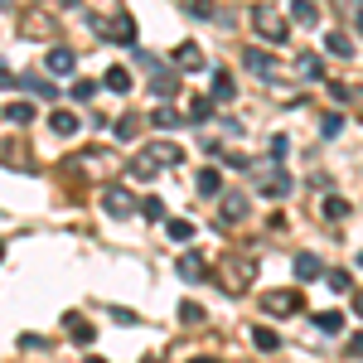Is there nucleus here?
Instances as JSON below:
<instances>
[{"label": "nucleus", "instance_id": "obj_1", "mask_svg": "<svg viewBox=\"0 0 363 363\" xmlns=\"http://www.w3.org/2000/svg\"><path fill=\"white\" fill-rule=\"evenodd\" d=\"M213 272H218V286L228 296H247L252 281H257V257L252 252H223Z\"/></svg>", "mask_w": 363, "mask_h": 363}, {"label": "nucleus", "instance_id": "obj_2", "mask_svg": "<svg viewBox=\"0 0 363 363\" xmlns=\"http://www.w3.org/2000/svg\"><path fill=\"white\" fill-rule=\"evenodd\" d=\"M252 34L267 39V44H281V39L291 34V20L281 15L277 5H257V10H252Z\"/></svg>", "mask_w": 363, "mask_h": 363}, {"label": "nucleus", "instance_id": "obj_3", "mask_svg": "<svg viewBox=\"0 0 363 363\" xmlns=\"http://www.w3.org/2000/svg\"><path fill=\"white\" fill-rule=\"evenodd\" d=\"M15 29H20V39H58V15L54 10H20Z\"/></svg>", "mask_w": 363, "mask_h": 363}, {"label": "nucleus", "instance_id": "obj_4", "mask_svg": "<svg viewBox=\"0 0 363 363\" xmlns=\"http://www.w3.org/2000/svg\"><path fill=\"white\" fill-rule=\"evenodd\" d=\"M262 310H267V315H301V310H306V291H301V286L262 291Z\"/></svg>", "mask_w": 363, "mask_h": 363}, {"label": "nucleus", "instance_id": "obj_5", "mask_svg": "<svg viewBox=\"0 0 363 363\" xmlns=\"http://www.w3.org/2000/svg\"><path fill=\"white\" fill-rule=\"evenodd\" d=\"M92 34L107 39V44H136V20L131 15H107V20H92Z\"/></svg>", "mask_w": 363, "mask_h": 363}, {"label": "nucleus", "instance_id": "obj_6", "mask_svg": "<svg viewBox=\"0 0 363 363\" xmlns=\"http://www.w3.org/2000/svg\"><path fill=\"white\" fill-rule=\"evenodd\" d=\"M140 150H145L160 169H179L184 165V145H179V140H150V145H140Z\"/></svg>", "mask_w": 363, "mask_h": 363}, {"label": "nucleus", "instance_id": "obj_7", "mask_svg": "<svg viewBox=\"0 0 363 363\" xmlns=\"http://www.w3.org/2000/svg\"><path fill=\"white\" fill-rule=\"evenodd\" d=\"M174 272H179L184 281H203V277H213V267H208V257H203L199 247H184V252H179V262H174Z\"/></svg>", "mask_w": 363, "mask_h": 363}, {"label": "nucleus", "instance_id": "obj_8", "mask_svg": "<svg viewBox=\"0 0 363 363\" xmlns=\"http://www.w3.org/2000/svg\"><path fill=\"white\" fill-rule=\"evenodd\" d=\"M102 208H107V218H131L140 203L131 199V189H121V184H112V189H102Z\"/></svg>", "mask_w": 363, "mask_h": 363}, {"label": "nucleus", "instance_id": "obj_9", "mask_svg": "<svg viewBox=\"0 0 363 363\" xmlns=\"http://www.w3.org/2000/svg\"><path fill=\"white\" fill-rule=\"evenodd\" d=\"M291 189H296V184H291V174H286V169H267V174H257V194H267V199H286Z\"/></svg>", "mask_w": 363, "mask_h": 363}, {"label": "nucleus", "instance_id": "obj_10", "mask_svg": "<svg viewBox=\"0 0 363 363\" xmlns=\"http://www.w3.org/2000/svg\"><path fill=\"white\" fill-rule=\"evenodd\" d=\"M68 169H92V174H112V169H116V155H112V150H83V155H78V160H73Z\"/></svg>", "mask_w": 363, "mask_h": 363}, {"label": "nucleus", "instance_id": "obj_11", "mask_svg": "<svg viewBox=\"0 0 363 363\" xmlns=\"http://www.w3.org/2000/svg\"><path fill=\"white\" fill-rule=\"evenodd\" d=\"M44 68H49L54 78H73V73H78V54H73V49H63V44H54V54L44 58Z\"/></svg>", "mask_w": 363, "mask_h": 363}, {"label": "nucleus", "instance_id": "obj_12", "mask_svg": "<svg viewBox=\"0 0 363 363\" xmlns=\"http://www.w3.org/2000/svg\"><path fill=\"white\" fill-rule=\"evenodd\" d=\"M218 218L223 223H242L247 218V194H238V189L233 194H218Z\"/></svg>", "mask_w": 363, "mask_h": 363}, {"label": "nucleus", "instance_id": "obj_13", "mask_svg": "<svg viewBox=\"0 0 363 363\" xmlns=\"http://www.w3.org/2000/svg\"><path fill=\"white\" fill-rule=\"evenodd\" d=\"M174 68H184V73H199V68H203V49H199L194 39H184V44L174 49Z\"/></svg>", "mask_w": 363, "mask_h": 363}, {"label": "nucleus", "instance_id": "obj_14", "mask_svg": "<svg viewBox=\"0 0 363 363\" xmlns=\"http://www.w3.org/2000/svg\"><path fill=\"white\" fill-rule=\"evenodd\" d=\"M296 281H315V277H325V262L315 257V252H296Z\"/></svg>", "mask_w": 363, "mask_h": 363}, {"label": "nucleus", "instance_id": "obj_15", "mask_svg": "<svg viewBox=\"0 0 363 363\" xmlns=\"http://www.w3.org/2000/svg\"><path fill=\"white\" fill-rule=\"evenodd\" d=\"M184 116H189V112H179V107H174V102H160V107H155V116H150V121H155V126H160V131H179V126H184Z\"/></svg>", "mask_w": 363, "mask_h": 363}, {"label": "nucleus", "instance_id": "obj_16", "mask_svg": "<svg viewBox=\"0 0 363 363\" xmlns=\"http://www.w3.org/2000/svg\"><path fill=\"white\" fill-rule=\"evenodd\" d=\"M63 330H68V339H73V344H92V325H87L78 310H68V315H63Z\"/></svg>", "mask_w": 363, "mask_h": 363}, {"label": "nucleus", "instance_id": "obj_17", "mask_svg": "<svg viewBox=\"0 0 363 363\" xmlns=\"http://www.w3.org/2000/svg\"><path fill=\"white\" fill-rule=\"evenodd\" d=\"M325 54L330 58H354V39H349L344 29H330V34H325Z\"/></svg>", "mask_w": 363, "mask_h": 363}, {"label": "nucleus", "instance_id": "obj_18", "mask_svg": "<svg viewBox=\"0 0 363 363\" xmlns=\"http://www.w3.org/2000/svg\"><path fill=\"white\" fill-rule=\"evenodd\" d=\"M126 174H131V179H140V184H150V179L160 174V165H155V160H150L145 150H136V160L126 165Z\"/></svg>", "mask_w": 363, "mask_h": 363}, {"label": "nucleus", "instance_id": "obj_19", "mask_svg": "<svg viewBox=\"0 0 363 363\" xmlns=\"http://www.w3.org/2000/svg\"><path fill=\"white\" fill-rule=\"evenodd\" d=\"M291 20L306 25V29H315L320 25V5H315V0H291Z\"/></svg>", "mask_w": 363, "mask_h": 363}, {"label": "nucleus", "instance_id": "obj_20", "mask_svg": "<svg viewBox=\"0 0 363 363\" xmlns=\"http://www.w3.org/2000/svg\"><path fill=\"white\" fill-rule=\"evenodd\" d=\"M242 63H247L252 73H262V78H277V63H272V58L262 54V49H252V44L242 49Z\"/></svg>", "mask_w": 363, "mask_h": 363}, {"label": "nucleus", "instance_id": "obj_21", "mask_svg": "<svg viewBox=\"0 0 363 363\" xmlns=\"http://www.w3.org/2000/svg\"><path fill=\"white\" fill-rule=\"evenodd\" d=\"M49 131H58V136H78V116L68 112V107H54V112H49Z\"/></svg>", "mask_w": 363, "mask_h": 363}, {"label": "nucleus", "instance_id": "obj_22", "mask_svg": "<svg viewBox=\"0 0 363 363\" xmlns=\"http://www.w3.org/2000/svg\"><path fill=\"white\" fill-rule=\"evenodd\" d=\"M320 213H325L330 223H344V218H349V199H339V194H325V199H320Z\"/></svg>", "mask_w": 363, "mask_h": 363}, {"label": "nucleus", "instance_id": "obj_23", "mask_svg": "<svg viewBox=\"0 0 363 363\" xmlns=\"http://www.w3.org/2000/svg\"><path fill=\"white\" fill-rule=\"evenodd\" d=\"M102 87H107V92H131V73L116 63V68H107V73H102Z\"/></svg>", "mask_w": 363, "mask_h": 363}, {"label": "nucleus", "instance_id": "obj_24", "mask_svg": "<svg viewBox=\"0 0 363 363\" xmlns=\"http://www.w3.org/2000/svg\"><path fill=\"white\" fill-rule=\"evenodd\" d=\"M233 97H238L233 73H223V68H218V73H213V102H233Z\"/></svg>", "mask_w": 363, "mask_h": 363}, {"label": "nucleus", "instance_id": "obj_25", "mask_svg": "<svg viewBox=\"0 0 363 363\" xmlns=\"http://www.w3.org/2000/svg\"><path fill=\"white\" fill-rule=\"evenodd\" d=\"M213 107H218V102H213V92H199L194 102H189V121H208Z\"/></svg>", "mask_w": 363, "mask_h": 363}, {"label": "nucleus", "instance_id": "obj_26", "mask_svg": "<svg viewBox=\"0 0 363 363\" xmlns=\"http://www.w3.org/2000/svg\"><path fill=\"white\" fill-rule=\"evenodd\" d=\"M315 330H320V335H339V330H344V315H339V310H320V315H315Z\"/></svg>", "mask_w": 363, "mask_h": 363}, {"label": "nucleus", "instance_id": "obj_27", "mask_svg": "<svg viewBox=\"0 0 363 363\" xmlns=\"http://www.w3.org/2000/svg\"><path fill=\"white\" fill-rule=\"evenodd\" d=\"M199 194H223V174L208 165V169H199Z\"/></svg>", "mask_w": 363, "mask_h": 363}, {"label": "nucleus", "instance_id": "obj_28", "mask_svg": "<svg viewBox=\"0 0 363 363\" xmlns=\"http://www.w3.org/2000/svg\"><path fill=\"white\" fill-rule=\"evenodd\" d=\"M252 344H257L262 354H272V349H281V335H277V330H267V325H257V330H252Z\"/></svg>", "mask_w": 363, "mask_h": 363}, {"label": "nucleus", "instance_id": "obj_29", "mask_svg": "<svg viewBox=\"0 0 363 363\" xmlns=\"http://www.w3.org/2000/svg\"><path fill=\"white\" fill-rule=\"evenodd\" d=\"M5 121H10V126H29V121H34V107H29V102H10V107H5Z\"/></svg>", "mask_w": 363, "mask_h": 363}, {"label": "nucleus", "instance_id": "obj_30", "mask_svg": "<svg viewBox=\"0 0 363 363\" xmlns=\"http://www.w3.org/2000/svg\"><path fill=\"white\" fill-rule=\"evenodd\" d=\"M165 233L174 238V242H189V238H194V223H189V218H169Z\"/></svg>", "mask_w": 363, "mask_h": 363}, {"label": "nucleus", "instance_id": "obj_31", "mask_svg": "<svg viewBox=\"0 0 363 363\" xmlns=\"http://www.w3.org/2000/svg\"><path fill=\"white\" fill-rule=\"evenodd\" d=\"M140 218H150V223H165V203H160V199H140Z\"/></svg>", "mask_w": 363, "mask_h": 363}, {"label": "nucleus", "instance_id": "obj_32", "mask_svg": "<svg viewBox=\"0 0 363 363\" xmlns=\"http://www.w3.org/2000/svg\"><path fill=\"white\" fill-rule=\"evenodd\" d=\"M136 131H140V116L136 112H126L121 121H116V136H121V140H136Z\"/></svg>", "mask_w": 363, "mask_h": 363}, {"label": "nucleus", "instance_id": "obj_33", "mask_svg": "<svg viewBox=\"0 0 363 363\" xmlns=\"http://www.w3.org/2000/svg\"><path fill=\"white\" fill-rule=\"evenodd\" d=\"M68 97H73V102H92V97H97V83H92V78H78Z\"/></svg>", "mask_w": 363, "mask_h": 363}, {"label": "nucleus", "instance_id": "obj_34", "mask_svg": "<svg viewBox=\"0 0 363 363\" xmlns=\"http://www.w3.org/2000/svg\"><path fill=\"white\" fill-rule=\"evenodd\" d=\"M184 10L194 15V20H213L218 10H213V0H184Z\"/></svg>", "mask_w": 363, "mask_h": 363}, {"label": "nucleus", "instance_id": "obj_35", "mask_svg": "<svg viewBox=\"0 0 363 363\" xmlns=\"http://www.w3.org/2000/svg\"><path fill=\"white\" fill-rule=\"evenodd\" d=\"M339 131H344V116H339V112H330L325 121H320V136H325V140H335Z\"/></svg>", "mask_w": 363, "mask_h": 363}, {"label": "nucleus", "instance_id": "obj_36", "mask_svg": "<svg viewBox=\"0 0 363 363\" xmlns=\"http://www.w3.org/2000/svg\"><path fill=\"white\" fill-rule=\"evenodd\" d=\"M20 87H29L34 97H58V87H49L44 78H20Z\"/></svg>", "mask_w": 363, "mask_h": 363}, {"label": "nucleus", "instance_id": "obj_37", "mask_svg": "<svg viewBox=\"0 0 363 363\" xmlns=\"http://www.w3.org/2000/svg\"><path fill=\"white\" fill-rule=\"evenodd\" d=\"M179 320H184V325H203V306H199V301H184V306H179Z\"/></svg>", "mask_w": 363, "mask_h": 363}, {"label": "nucleus", "instance_id": "obj_38", "mask_svg": "<svg viewBox=\"0 0 363 363\" xmlns=\"http://www.w3.org/2000/svg\"><path fill=\"white\" fill-rule=\"evenodd\" d=\"M296 68H301V78H320V73H325L315 54H301V63H296Z\"/></svg>", "mask_w": 363, "mask_h": 363}, {"label": "nucleus", "instance_id": "obj_39", "mask_svg": "<svg viewBox=\"0 0 363 363\" xmlns=\"http://www.w3.org/2000/svg\"><path fill=\"white\" fill-rule=\"evenodd\" d=\"M325 281H330V291H339V296L349 291V272H344V267H335V272H325Z\"/></svg>", "mask_w": 363, "mask_h": 363}, {"label": "nucleus", "instance_id": "obj_40", "mask_svg": "<svg viewBox=\"0 0 363 363\" xmlns=\"http://www.w3.org/2000/svg\"><path fill=\"white\" fill-rule=\"evenodd\" d=\"M330 97H335V102H349V97H354V87H344V83H330Z\"/></svg>", "mask_w": 363, "mask_h": 363}, {"label": "nucleus", "instance_id": "obj_41", "mask_svg": "<svg viewBox=\"0 0 363 363\" xmlns=\"http://www.w3.org/2000/svg\"><path fill=\"white\" fill-rule=\"evenodd\" d=\"M349 359H363V335L349 339Z\"/></svg>", "mask_w": 363, "mask_h": 363}, {"label": "nucleus", "instance_id": "obj_42", "mask_svg": "<svg viewBox=\"0 0 363 363\" xmlns=\"http://www.w3.org/2000/svg\"><path fill=\"white\" fill-rule=\"evenodd\" d=\"M354 315H359V320H363V291H359V296H354Z\"/></svg>", "mask_w": 363, "mask_h": 363}, {"label": "nucleus", "instance_id": "obj_43", "mask_svg": "<svg viewBox=\"0 0 363 363\" xmlns=\"http://www.w3.org/2000/svg\"><path fill=\"white\" fill-rule=\"evenodd\" d=\"M83 363H107V359H102V354H87V359Z\"/></svg>", "mask_w": 363, "mask_h": 363}, {"label": "nucleus", "instance_id": "obj_44", "mask_svg": "<svg viewBox=\"0 0 363 363\" xmlns=\"http://www.w3.org/2000/svg\"><path fill=\"white\" fill-rule=\"evenodd\" d=\"M354 29H359V34H363V10H359V15H354Z\"/></svg>", "mask_w": 363, "mask_h": 363}, {"label": "nucleus", "instance_id": "obj_45", "mask_svg": "<svg viewBox=\"0 0 363 363\" xmlns=\"http://www.w3.org/2000/svg\"><path fill=\"white\" fill-rule=\"evenodd\" d=\"M5 15H15V0H5Z\"/></svg>", "mask_w": 363, "mask_h": 363}, {"label": "nucleus", "instance_id": "obj_46", "mask_svg": "<svg viewBox=\"0 0 363 363\" xmlns=\"http://www.w3.org/2000/svg\"><path fill=\"white\" fill-rule=\"evenodd\" d=\"M189 363H218V359H189Z\"/></svg>", "mask_w": 363, "mask_h": 363}, {"label": "nucleus", "instance_id": "obj_47", "mask_svg": "<svg viewBox=\"0 0 363 363\" xmlns=\"http://www.w3.org/2000/svg\"><path fill=\"white\" fill-rule=\"evenodd\" d=\"M58 5H78V0H58Z\"/></svg>", "mask_w": 363, "mask_h": 363}, {"label": "nucleus", "instance_id": "obj_48", "mask_svg": "<svg viewBox=\"0 0 363 363\" xmlns=\"http://www.w3.org/2000/svg\"><path fill=\"white\" fill-rule=\"evenodd\" d=\"M359 267H363V252H359Z\"/></svg>", "mask_w": 363, "mask_h": 363}]
</instances>
